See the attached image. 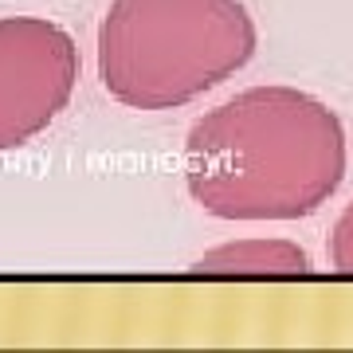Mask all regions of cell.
Instances as JSON below:
<instances>
[{
	"mask_svg": "<svg viewBox=\"0 0 353 353\" xmlns=\"http://www.w3.org/2000/svg\"><path fill=\"white\" fill-rule=\"evenodd\" d=\"M189 192L224 220L310 216L345 176V134L326 102L255 87L189 130Z\"/></svg>",
	"mask_w": 353,
	"mask_h": 353,
	"instance_id": "6da1fadb",
	"label": "cell"
},
{
	"mask_svg": "<svg viewBox=\"0 0 353 353\" xmlns=\"http://www.w3.org/2000/svg\"><path fill=\"white\" fill-rule=\"evenodd\" d=\"M255 55L240 0H114L99 28V71L118 102L169 110L196 99Z\"/></svg>",
	"mask_w": 353,
	"mask_h": 353,
	"instance_id": "7a4b0ae2",
	"label": "cell"
},
{
	"mask_svg": "<svg viewBox=\"0 0 353 353\" xmlns=\"http://www.w3.org/2000/svg\"><path fill=\"white\" fill-rule=\"evenodd\" d=\"M79 79L75 39L36 16L0 20V150L24 145L55 122Z\"/></svg>",
	"mask_w": 353,
	"mask_h": 353,
	"instance_id": "3957f363",
	"label": "cell"
},
{
	"mask_svg": "<svg viewBox=\"0 0 353 353\" xmlns=\"http://www.w3.org/2000/svg\"><path fill=\"white\" fill-rule=\"evenodd\" d=\"M204 275H306L310 255L287 240H248L216 248L196 263Z\"/></svg>",
	"mask_w": 353,
	"mask_h": 353,
	"instance_id": "277c9868",
	"label": "cell"
},
{
	"mask_svg": "<svg viewBox=\"0 0 353 353\" xmlns=\"http://www.w3.org/2000/svg\"><path fill=\"white\" fill-rule=\"evenodd\" d=\"M330 259L341 275H353V204L338 216L334 236H330Z\"/></svg>",
	"mask_w": 353,
	"mask_h": 353,
	"instance_id": "5b68a950",
	"label": "cell"
}]
</instances>
